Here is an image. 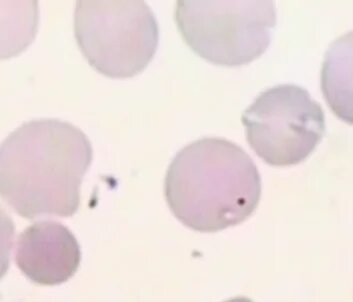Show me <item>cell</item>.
Wrapping results in <instances>:
<instances>
[{"label":"cell","instance_id":"cell-6","mask_svg":"<svg viewBox=\"0 0 353 302\" xmlns=\"http://www.w3.org/2000/svg\"><path fill=\"white\" fill-rule=\"evenodd\" d=\"M79 244L71 231L57 221H39L18 238L16 263L39 285H54L73 276L80 264Z\"/></svg>","mask_w":353,"mask_h":302},{"label":"cell","instance_id":"cell-1","mask_svg":"<svg viewBox=\"0 0 353 302\" xmlns=\"http://www.w3.org/2000/svg\"><path fill=\"white\" fill-rule=\"evenodd\" d=\"M92 148L80 128L39 119L14 130L0 148V194L20 217H72Z\"/></svg>","mask_w":353,"mask_h":302},{"label":"cell","instance_id":"cell-7","mask_svg":"<svg viewBox=\"0 0 353 302\" xmlns=\"http://www.w3.org/2000/svg\"><path fill=\"white\" fill-rule=\"evenodd\" d=\"M321 89L334 115L353 125V31L330 43L322 64Z\"/></svg>","mask_w":353,"mask_h":302},{"label":"cell","instance_id":"cell-2","mask_svg":"<svg viewBox=\"0 0 353 302\" xmlns=\"http://www.w3.org/2000/svg\"><path fill=\"white\" fill-rule=\"evenodd\" d=\"M165 196L183 225L210 233L251 217L261 197V178L241 146L203 138L177 153L167 172Z\"/></svg>","mask_w":353,"mask_h":302},{"label":"cell","instance_id":"cell-8","mask_svg":"<svg viewBox=\"0 0 353 302\" xmlns=\"http://www.w3.org/2000/svg\"><path fill=\"white\" fill-rule=\"evenodd\" d=\"M226 302H253L252 300L248 299V298L239 297L234 298V299L229 300V301Z\"/></svg>","mask_w":353,"mask_h":302},{"label":"cell","instance_id":"cell-4","mask_svg":"<svg viewBox=\"0 0 353 302\" xmlns=\"http://www.w3.org/2000/svg\"><path fill=\"white\" fill-rule=\"evenodd\" d=\"M175 20L185 43L204 59L239 66L268 49L276 25L272 1H177Z\"/></svg>","mask_w":353,"mask_h":302},{"label":"cell","instance_id":"cell-5","mask_svg":"<svg viewBox=\"0 0 353 302\" xmlns=\"http://www.w3.org/2000/svg\"><path fill=\"white\" fill-rule=\"evenodd\" d=\"M241 120L250 146L274 167L305 161L325 128L321 105L305 88L292 84L278 85L260 93Z\"/></svg>","mask_w":353,"mask_h":302},{"label":"cell","instance_id":"cell-3","mask_svg":"<svg viewBox=\"0 0 353 302\" xmlns=\"http://www.w3.org/2000/svg\"><path fill=\"white\" fill-rule=\"evenodd\" d=\"M74 28L86 59L111 78L139 74L158 47V23L141 0H79Z\"/></svg>","mask_w":353,"mask_h":302}]
</instances>
